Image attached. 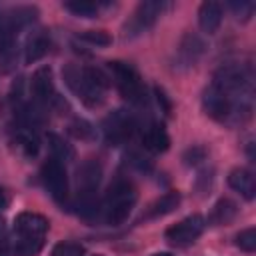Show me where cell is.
<instances>
[{
	"label": "cell",
	"instance_id": "cell-1",
	"mask_svg": "<svg viewBox=\"0 0 256 256\" xmlns=\"http://www.w3.org/2000/svg\"><path fill=\"white\" fill-rule=\"evenodd\" d=\"M64 80L68 88L78 96V100L88 108H98L104 102V94L108 90V76L94 66H68L64 70Z\"/></svg>",
	"mask_w": 256,
	"mask_h": 256
},
{
	"label": "cell",
	"instance_id": "cell-2",
	"mask_svg": "<svg viewBox=\"0 0 256 256\" xmlns=\"http://www.w3.org/2000/svg\"><path fill=\"white\" fill-rule=\"evenodd\" d=\"M212 84L216 88H220L222 92H226L228 96H232L236 102L250 106L252 76H250L248 68L238 66V64H226V66H222L214 72Z\"/></svg>",
	"mask_w": 256,
	"mask_h": 256
},
{
	"label": "cell",
	"instance_id": "cell-3",
	"mask_svg": "<svg viewBox=\"0 0 256 256\" xmlns=\"http://www.w3.org/2000/svg\"><path fill=\"white\" fill-rule=\"evenodd\" d=\"M134 204H136V188L128 180L118 178L108 188L104 200V216L112 226H118L130 216Z\"/></svg>",
	"mask_w": 256,
	"mask_h": 256
},
{
	"label": "cell",
	"instance_id": "cell-4",
	"mask_svg": "<svg viewBox=\"0 0 256 256\" xmlns=\"http://www.w3.org/2000/svg\"><path fill=\"white\" fill-rule=\"evenodd\" d=\"M202 106L206 110V114L218 122H230L232 118H238L242 112L250 114V106L236 102L232 96H228L226 92H222L220 88H216L214 84H210L204 94H202Z\"/></svg>",
	"mask_w": 256,
	"mask_h": 256
},
{
	"label": "cell",
	"instance_id": "cell-5",
	"mask_svg": "<svg viewBox=\"0 0 256 256\" xmlns=\"http://www.w3.org/2000/svg\"><path fill=\"white\" fill-rule=\"evenodd\" d=\"M108 68H110L112 80H114V84H116V88L124 100H128L130 104H144L146 102V88H144V82H142V78L134 66L116 60V62H110Z\"/></svg>",
	"mask_w": 256,
	"mask_h": 256
},
{
	"label": "cell",
	"instance_id": "cell-6",
	"mask_svg": "<svg viewBox=\"0 0 256 256\" xmlns=\"http://www.w3.org/2000/svg\"><path fill=\"white\" fill-rule=\"evenodd\" d=\"M134 128H136L134 118L124 110H116V112L108 114L102 122V132L110 146H120V144L128 142L130 136L134 134Z\"/></svg>",
	"mask_w": 256,
	"mask_h": 256
},
{
	"label": "cell",
	"instance_id": "cell-7",
	"mask_svg": "<svg viewBox=\"0 0 256 256\" xmlns=\"http://www.w3.org/2000/svg\"><path fill=\"white\" fill-rule=\"evenodd\" d=\"M42 182L46 186V190L50 192V196L56 202H66L68 198V176H66V168L60 160L56 158H48L42 164Z\"/></svg>",
	"mask_w": 256,
	"mask_h": 256
},
{
	"label": "cell",
	"instance_id": "cell-8",
	"mask_svg": "<svg viewBox=\"0 0 256 256\" xmlns=\"http://www.w3.org/2000/svg\"><path fill=\"white\" fill-rule=\"evenodd\" d=\"M204 218L198 216V214H192L184 220H180L178 224L170 226L166 230V240L172 244V246H188L192 244L202 232H204Z\"/></svg>",
	"mask_w": 256,
	"mask_h": 256
},
{
	"label": "cell",
	"instance_id": "cell-9",
	"mask_svg": "<svg viewBox=\"0 0 256 256\" xmlns=\"http://www.w3.org/2000/svg\"><path fill=\"white\" fill-rule=\"evenodd\" d=\"M166 8V2L162 0H146V2H140L132 20L126 24V30H130V34H140L144 30H148L156 18L162 14V10Z\"/></svg>",
	"mask_w": 256,
	"mask_h": 256
},
{
	"label": "cell",
	"instance_id": "cell-10",
	"mask_svg": "<svg viewBox=\"0 0 256 256\" xmlns=\"http://www.w3.org/2000/svg\"><path fill=\"white\" fill-rule=\"evenodd\" d=\"M30 90H32L36 102H40L44 106H50V104H54L58 100L56 86H54V76H52L50 66H42L32 74Z\"/></svg>",
	"mask_w": 256,
	"mask_h": 256
},
{
	"label": "cell",
	"instance_id": "cell-11",
	"mask_svg": "<svg viewBox=\"0 0 256 256\" xmlns=\"http://www.w3.org/2000/svg\"><path fill=\"white\" fill-rule=\"evenodd\" d=\"M48 218L36 212H20L14 218V230L24 238H42L48 232Z\"/></svg>",
	"mask_w": 256,
	"mask_h": 256
},
{
	"label": "cell",
	"instance_id": "cell-12",
	"mask_svg": "<svg viewBox=\"0 0 256 256\" xmlns=\"http://www.w3.org/2000/svg\"><path fill=\"white\" fill-rule=\"evenodd\" d=\"M76 180H78V194H96L98 184L102 180V166L98 160H86L80 164L78 172H76Z\"/></svg>",
	"mask_w": 256,
	"mask_h": 256
},
{
	"label": "cell",
	"instance_id": "cell-13",
	"mask_svg": "<svg viewBox=\"0 0 256 256\" xmlns=\"http://www.w3.org/2000/svg\"><path fill=\"white\" fill-rule=\"evenodd\" d=\"M142 146L150 152H164L170 146V136L160 122H148L142 128Z\"/></svg>",
	"mask_w": 256,
	"mask_h": 256
},
{
	"label": "cell",
	"instance_id": "cell-14",
	"mask_svg": "<svg viewBox=\"0 0 256 256\" xmlns=\"http://www.w3.org/2000/svg\"><path fill=\"white\" fill-rule=\"evenodd\" d=\"M198 24L206 34H214L222 24V6L218 2H202L198 10Z\"/></svg>",
	"mask_w": 256,
	"mask_h": 256
},
{
	"label": "cell",
	"instance_id": "cell-15",
	"mask_svg": "<svg viewBox=\"0 0 256 256\" xmlns=\"http://www.w3.org/2000/svg\"><path fill=\"white\" fill-rule=\"evenodd\" d=\"M228 184L232 190H236L240 196H244L246 200H252L256 196V180L252 176V172L244 170V168H236L228 174Z\"/></svg>",
	"mask_w": 256,
	"mask_h": 256
},
{
	"label": "cell",
	"instance_id": "cell-16",
	"mask_svg": "<svg viewBox=\"0 0 256 256\" xmlns=\"http://www.w3.org/2000/svg\"><path fill=\"white\" fill-rule=\"evenodd\" d=\"M12 140H14V144L22 150V154H26V156H36L38 150H40L38 134H36L30 126H26V124L18 126V128L12 132Z\"/></svg>",
	"mask_w": 256,
	"mask_h": 256
},
{
	"label": "cell",
	"instance_id": "cell-17",
	"mask_svg": "<svg viewBox=\"0 0 256 256\" xmlns=\"http://www.w3.org/2000/svg\"><path fill=\"white\" fill-rule=\"evenodd\" d=\"M178 204H180V192H174V190L172 192H166V194H162L160 198H156L148 206L144 218H160V216H166V214L174 212L178 208Z\"/></svg>",
	"mask_w": 256,
	"mask_h": 256
},
{
	"label": "cell",
	"instance_id": "cell-18",
	"mask_svg": "<svg viewBox=\"0 0 256 256\" xmlns=\"http://www.w3.org/2000/svg\"><path fill=\"white\" fill-rule=\"evenodd\" d=\"M50 50V38L40 30L36 32L34 36H30V40L26 42V48H24V60L26 64H32V62H38L42 60Z\"/></svg>",
	"mask_w": 256,
	"mask_h": 256
},
{
	"label": "cell",
	"instance_id": "cell-19",
	"mask_svg": "<svg viewBox=\"0 0 256 256\" xmlns=\"http://www.w3.org/2000/svg\"><path fill=\"white\" fill-rule=\"evenodd\" d=\"M202 52H204V42L200 40V36H196V34H192V32H188L182 40H180V46H178V54H180V58H182V62L184 64H194L200 56H202Z\"/></svg>",
	"mask_w": 256,
	"mask_h": 256
},
{
	"label": "cell",
	"instance_id": "cell-20",
	"mask_svg": "<svg viewBox=\"0 0 256 256\" xmlns=\"http://www.w3.org/2000/svg\"><path fill=\"white\" fill-rule=\"evenodd\" d=\"M236 212H238V208H236V204H234L232 200L220 198V200L214 204V208H212L210 222L216 224V226H218V224H228L230 220H234Z\"/></svg>",
	"mask_w": 256,
	"mask_h": 256
},
{
	"label": "cell",
	"instance_id": "cell-21",
	"mask_svg": "<svg viewBox=\"0 0 256 256\" xmlns=\"http://www.w3.org/2000/svg\"><path fill=\"white\" fill-rule=\"evenodd\" d=\"M48 146H50V150H52V158H56V160H60V162H68V160H72L74 158V148L62 138V136H58V134H54V132H50L48 134Z\"/></svg>",
	"mask_w": 256,
	"mask_h": 256
},
{
	"label": "cell",
	"instance_id": "cell-22",
	"mask_svg": "<svg viewBox=\"0 0 256 256\" xmlns=\"http://www.w3.org/2000/svg\"><path fill=\"white\" fill-rule=\"evenodd\" d=\"M64 8L68 12H72L74 16H82V18H94L98 14V4L88 2V0H72V2H64Z\"/></svg>",
	"mask_w": 256,
	"mask_h": 256
},
{
	"label": "cell",
	"instance_id": "cell-23",
	"mask_svg": "<svg viewBox=\"0 0 256 256\" xmlns=\"http://www.w3.org/2000/svg\"><path fill=\"white\" fill-rule=\"evenodd\" d=\"M42 238H20L16 242V246L12 248V254L16 256H36L42 250Z\"/></svg>",
	"mask_w": 256,
	"mask_h": 256
},
{
	"label": "cell",
	"instance_id": "cell-24",
	"mask_svg": "<svg viewBox=\"0 0 256 256\" xmlns=\"http://www.w3.org/2000/svg\"><path fill=\"white\" fill-rule=\"evenodd\" d=\"M68 130H70V134H72L74 138H80V140H92V138L96 136L94 126H92L88 120H82V118L74 120Z\"/></svg>",
	"mask_w": 256,
	"mask_h": 256
},
{
	"label": "cell",
	"instance_id": "cell-25",
	"mask_svg": "<svg viewBox=\"0 0 256 256\" xmlns=\"http://www.w3.org/2000/svg\"><path fill=\"white\" fill-rule=\"evenodd\" d=\"M236 246H238L240 250L252 254V252L256 250V228L250 226V228L238 232V234H236Z\"/></svg>",
	"mask_w": 256,
	"mask_h": 256
},
{
	"label": "cell",
	"instance_id": "cell-26",
	"mask_svg": "<svg viewBox=\"0 0 256 256\" xmlns=\"http://www.w3.org/2000/svg\"><path fill=\"white\" fill-rule=\"evenodd\" d=\"M78 38L88 44H94V46H110L112 44V36L104 30H86V32H80Z\"/></svg>",
	"mask_w": 256,
	"mask_h": 256
},
{
	"label": "cell",
	"instance_id": "cell-27",
	"mask_svg": "<svg viewBox=\"0 0 256 256\" xmlns=\"http://www.w3.org/2000/svg\"><path fill=\"white\" fill-rule=\"evenodd\" d=\"M50 256H84V248L78 242H58Z\"/></svg>",
	"mask_w": 256,
	"mask_h": 256
},
{
	"label": "cell",
	"instance_id": "cell-28",
	"mask_svg": "<svg viewBox=\"0 0 256 256\" xmlns=\"http://www.w3.org/2000/svg\"><path fill=\"white\" fill-rule=\"evenodd\" d=\"M228 6H230V10H232L238 18H242V20H248V18L252 16V12H254V2H246V0L230 2Z\"/></svg>",
	"mask_w": 256,
	"mask_h": 256
},
{
	"label": "cell",
	"instance_id": "cell-29",
	"mask_svg": "<svg viewBox=\"0 0 256 256\" xmlns=\"http://www.w3.org/2000/svg\"><path fill=\"white\" fill-rule=\"evenodd\" d=\"M202 160H206V150H204L202 146H192V148H188V150L184 152V162H186L188 166H196V164H200Z\"/></svg>",
	"mask_w": 256,
	"mask_h": 256
},
{
	"label": "cell",
	"instance_id": "cell-30",
	"mask_svg": "<svg viewBox=\"0 0 256 256\" xmlns=\"http://www.w3.org/2000/svg\"><path fill=\"white\" fill-rule=\"evenodd\" d=\"M156 96H158V102L162 104V108H164V112H166V114H170V110H172V106H170V100L166 98V94H164V90H160V88H156Z\"/></svg>",
	"mask_w": 256,
	"mask_h": 256
},
{
	"label": "cell",
	"instance_id": "cell-31",
	"mask_svg": "<svg viewBox=\"0 0 256 256\" xmlns=\"http://www.w3.org/2000/svg\"><path fill=\"white\" fill-rule=\"evenodd\" d=\"M152 256H174V254H170V252H158V254H152Z\"/></svg>",
	"mask_w": 256,
	"mask_h": 256
},
{
	"label": "cell",
	"instance_id": "cell-32",
	"mask_svg": "<svg viewBox=\"0 0 256 256\" xmlns=\"http://www.w3.org/2000/svg\"><path fill=\"white\" fill-rule=\"evenodd\" d=\"M2 206H4V194H2V188H0V210H2Z\"/></svg>",
	"mask_w": 256,
	"mask_h": 256
},
{
	"label": "cell",
	"instance_id": "cell-33",
	"mask_svg": "<svg viewBox=\"0 0 256 256\" xmlns=\"http://www.w3.org/2000/svg\"><path fill=\"white\" fill-rule=\"evenodd\" d=\"M90 256H104V254H90Z\"/></svg>",
	"mask_w": 256,
	"mask_h": 256
}]
</instances>
